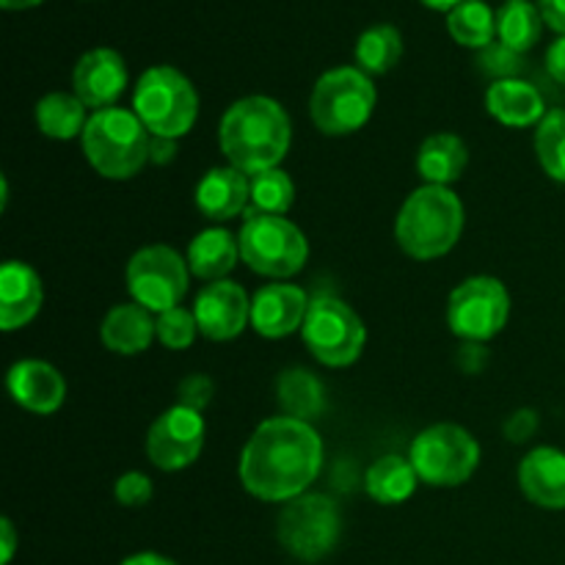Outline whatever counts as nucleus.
<instances>
[{"label":"nucleus","instance_id":"f257e3e1","mask_svg":"<svg viewBox=\"0 0 565 565\" xmlns=\"http://www.w3.org/2000/svg\"><path fill=\"white\" fill-rule=\"evenodd\" d=\"M323 469V439L312 423L270 417L248 436L237 463L243 489L263 502H290L307 494Z\"/></svg>","mask_w":565,"mask_h":565},{"label":"nucleus","instance_id":"f03ea898","mask_svg":"<svg viewBox=\"0 0 565 565\" xmlns=\"http://www.w3.org/2000/svg\"><path fill=\"white\" fill-rule=\"evenodd\" d=\"M292 127L287 110L274 97L252 94L226 108L218 125L221 152L230 166L254 177L279 169L290 152Z\"/></svg>","mask_w":565,"mask_h":565},{"label":"nucleus","instance_id":"7ed1b4c3","mask_svg":"<svg viewBox=\"0 0 565 565\" xmlns=\"http://www.w3.org/2000/svg\"><path fill=\"white\" fill-rule=\"evenodd\" d=\"M463 224V202L452 188L423 185L403 202L395 218V241L412 259L430 263L456 248Z\"/></svg>","mask_w":565,"mask_h":565},{"label":"nucleus","instance_id":"20e7f679","mask_svg":"<svg viewBox=\"0 0 565 565\" xmlns=\"http://www.w3.org/2000/svg\"><path fill=\"white\" fill-rule=\"evenodd\" d=\"M81 147L92 169L105 180H130L141 174L152 152V136L132 110L103 108L88 116Z\"/></svg>","mask_w":565,"mask_h":565},{"label":"nucleus","instance_id":"39448f33","mask_svg":"<svg viewBox=\"0 0 565 565\" xmlns=\"http://www.w3.org/2000/svg\"><path fill=\"white\" fill-rule=\"evenodd\" d=\"M132 114L141 119L149 136L177 141L196 125L199 94L174 66H149L132 92Z\"/></svg>","mask_w":565,"mask_h":565},{"label":"nucleus","instance_id":"423d86ee","mask_svg":"<svg viewBox=\"0 0 565 565\" xmlns=\"http://www.w3.org/2000/svg\"><path fill=\"white\" fill-rule=\"evenodd\" d=\"M379 92L359 66H337L318 77L309 97V116L323 136H351L373 116Z\"/></svg>","mask_w":565,"mask_h":565},{"label":"nucleus","instance_id":"0eeeda50","mask_svg":"<svg viewBox=\"0 0 565 565\" xmlns=\"http://www.w3.org/2000/svg\"><path fill=\"white\" fill-rule=\"evenodd\" d=\"M342 535V513L337 500L307 494L285 502L276 519V539L281 550L301 563H320L337 550Z\"/></svg>","mask_w":565,"mask_h":565},{"label":"nucleus","instance_id":"6e6552de","mask_svg":"<svg viewBox=\"0 0 565 565\" xmlns=\"http://www.w3.org/2000/svg\"><path fill=\"white\" fill-rule=\"evenodd\" d=\"M237 243L243 263L268 279H290L309 259V241L285 215H246Z\"/></svg>","mask_w":565,"mask_h":565},{"label":"nucleus","instance_id":"1a4fd4ad","mask_svg":"<svg viewBox=\"0 0 565 565\" xmlns=\"http://www.w3.org/2000/svg\"><path fill=\"white\" fill-rule=\"evenodd\" d=\"M408 461L417 469L419 480L434 489L463 486L480 467V445L467 428L439 423L425 428L412 441Z\"/></svg>","mask_w":565,"mask_h":565},{"label":"nucleus","instance_id":"9d476101","mask_svg":"<svg viewBox=\"0 0 565 565\" xmlns=\"http://www.w3.org/2000/svg\"><path fill=\"white\" fill-rule=\"evenodd\" d=\"M301 337L309 353L323 367H351L364 351L367 329L362 318L334 296H318L309 303L307 320L301 326Z\"/></svg>","mask_w":565,"mask_h":565},{"label":"nucleus","instance_id":"9b49d317","mask_svg":"<svg viewBox=\"0 0 565 565\" xmlns=\"http://www.w3.org/2000/svg\"><path fill=\"white\" fill-rule=\"evenodd\" d=\"M188 279H191L188 259L163 243L143 246L141 252L132 254L125 270L127 292L152 315L180 307L188 292Z\"/></svg>","mask_w":565,"mask_h":565},{"label":"nucleus","instance_id":"f8f14e48","mask_svg":"<svg viewBox=\"0 0 565 565\" xmlns=\"http://www.w3.org/2000/svg\"><path fill=\"white\" fill-rule=\"evenodd\" d=\"M511 318L508 287L494 276H469L447 298V323L463 342H489Z\"/></svg>","mask_w":565,"mask_h":565},{"label":"nucleus","instance_id":"ddd939ff","mask_svg":"<svg viewBox=\"0 0 565 565\" xmlns=\"http://www.w3.org/2000/svg\"><path fill=\"white\" fill-rule=\"evenodd\" d=\"M204 417L185 406H171L149 425L147 458L163 472L188 469L204 447Z\"/></svg>","mask_w":565,"mask_h":565},{"label":"nucleus","instance_id":"4468645a","mask_svg":"<svg viewBox=\"0 0 565 565\" xmlns=\"http://www.w3.org/2000/svg\"><path fill=\"white\" fill-rule=\"evenodd\" d=\"M193 315H196L199 334L213 342H230L252 323V301L237 281H210L199 290Z\"/></svg>","mask_w":565,"mask_h":565},{"label":"nucleus","instance_id":"2eb2a0df","mask_svg":"<svg viewBox=\"0 0 565 565\" xmlns=\"http://www.w3.org/2000/svg\"><path fill=\"white\" fill-rule=\"evenodd\" d=\"M127 81V64L116 50L110 47H94L81 55L72 72V86L75 94L83 99L86 108L103 110L114 108L116 99L125 94Z\"/></svg>","mask_w":565,"mask_h":565},{"label":"nucleus","instance_id":"dca6fc26","mask_svg":"<svg viewBox=\"0 0 565 565\" xmlns=\"http://www.w3.org/2000/svg\"><path fill=\"white\" fill-rule=\"evenodd\" d=\"M6 386H9V395L17 406L39 414V417H50L66 401L64 375L42 359H22V362L11 364Z\"/></svg>","mask_w":565,"mask_h":565},{"label":"nucleus","instance_id":"f3484780","mask_svg":"<svg viewBox=\"0 0 565 565\" xmlns=\"http://www.w3.org/2000/svg\"><path fill=\"white\" fill-rule=\"evenodd\" d=\"M309 296L298 285H265L252 298V326L265 340H281L307 320Z\"/></svg>","mask_w":565,"mask_h":565},{"label":"nucleus","instance_id":"a211bd4d","mask_svg":"<svg viewBox=\"0 0 565 565\" xmlns=\"http://www.w3.org/2000/svg\"><path fill=\"white\" fill-rule=\"evenodd\" d=\"M44 303V285L36 270L20 259H9L0 268V329H25Z\"/></svg>","mask_w":565,"mask_h":565},{"label":"nucleus","instance_id":"6ab92c4d","mask_svg":"<svg viewBox=\"0 0 565 565\" xmlns=\"http://www.w3.org/2000/svg\"><path fill=\"white\" fill-rule=\"evenodd\" d=\"M519 489L544 511H565V452L535 447L519 463Z\"/></svg>","mask_w":565,"mask_h":565},{"label":"nucleus","instance_id":"aec40b11","mask_svg":"<svg viewBox=\"0 0 565 565\" xmlns=\"http://www.w3.org/2000/svg\"><path fill=\"white\" fill-rule=\"evenodd\" d=\"M199 213L210 221H230L246 213L252 204V180L235 166L210 169L193 193Z\"/></svg>","mask_w":565,"mask_h":565},{"label":"nucleus","instance_id":"412c9836","mask_svg":"<svg viewBox=\"0 0 565 565\" xmlns=\"http://www.w3.org/2000/svg\"><path fill=\"white\" fill-rule=\"evenodd\" d=\"M158 337V318H152L149 309L141 303H116L99 326V340L108 351L119 353V356H136L143 353L152 340Z\"/></svg>","mask_w":565,"mask_h":565},{"label":"nucleus","instance_id":"4be33fe9","mask_svg":"<svg viewBox=\"0 0 565 565\" xmlns=\"http://www.w3.org/2000/svg\"><path fill=\"white\" fill-rule=\"evenodd\" d=\"M486 110L505 127H539L544 121L546 110L544 97L539 88L519 77L494 81L486 92Z\"/></svg>","mask_w":565,"mask_h":565},{"label":"nucleus","instance_id":"5701e85b","mask_svg":"<svg viewBox=\"0 0 565 565\" xmlns=\"http://www.w3.org/2000/svg\"><path fill=\"white\" fill-rule=\"evenodd\" d=\"M241 259V243L232 232L221 226L199 232L188 246V268L191 276L204 281H221L232 274V268Z\"/></svg>","mask_w":565,"mask_h":565},{"label":"nucleus","instance_id":"b1692460","mask_svg":"<svg viewBox=\"0 0 565 565\" xmlns=\"http://www.w3.org/2000/svg\"><path fill=\"white\" fill-rule=\"evenodd\" d=\"M467 143L456 132H436L423 141L417 152V171L428 185L450 188L467 171Z\"/></svg>","mask_w":565,"mask_h":565},{"label":"nucleus","instance_id":"393cba45","mask_svg":"<svg viewBox=\"0 0 565 565\" xmlns=\"http://www.w3.org/2000/svg\"><path fill=\"white\" fill-rule=\"evenodd\" d=\"M419 483L423 480H419L417 469L412 467L408 458L401 456L379 458L364 475V491L379 505H403L412 500Z\"/></svg>","mask_w":565,"mask_h":565},{"label":"nucleus","instance_id":"a878e982","mask_svg":"<svg viewBox=\"0 0 565 565\" xmlns=\"http://www.w3.org/2000/svg\"><path fill=\"white\" fill-rule=\"evenodd\" d=\"M276 401L285 417L303 419V423H312L315 417L326 412V390L318 381V375H312L303 367L285 370L276 381Z\"/></svg>","mask_w":565,"mask_h":565},{"label":"nucleus","instance_id":"bb28decb","mask_svg":"<svg viewBox=\"0 0 565 565\" xmlns=\"http://www.w3.org/2000/svg\"><path fill=\"white\" fill-rule=\"evenodd\" d=\"M86 125V105L77 94L53 92L44 94L36 103V127L42 130V136L55 138V141H70V138L83 136Z\"/></svg>","mask_w":565,"mask_h":565},{"label":"nucleus","instance_id":"cd10ccee","mask_svg":"<svg viewBox=\"0 0 565 565\" xmlns=\"http://www.w3.org/2000/svg\"><path fill=\"white\" fill-rule=\"evenodd\" d=\"M544 17L530 0H508L497 11V39L516 53H527L541 42Z\"/></svg>","mask_w":565,"mask_h":565},{"label":"nucleus","instance_id":"c85d7f7f","mask_svg":"<svg viewBox=\"0 0 565 565\" xmlns=\"http://www.w3.org/2000/svg\"><path fill=\"white\" fill-rule=\"evenodd\" d=\"M447 31L461 47L486 50L494 44L497 14L483 0H467L447 14Z\"/></svg>","mask_w":565,"mask_h":565},{"label":"nucleus","instance_id":"c756f323","mask_svg":"<svg viewBox=\"0 0 565 565\" xmlns=\"http://www.w3.org/2000/svg\"><path fill=\"white\" fill-rule=\"evenodd\" d=\"M403 58V36L395 25H373L359 36L356 64L367 75H386Z\"/></svg>","mask_w":565,"mask_h":565},{"label":"nucleus","instance_id":"7c9ffc66","mask_svg":"<svg viewBox=\"0 0 565 565\" xmlns=\"http://www.w3.org/2000/svg\"><path fill=\"white\" fill-rule=\"evenodd\" d=\"M292 202H296V185H292L290 174L281 169H270L252 177V204L243 215H287Z\"/></svg>","mask_w":565,"mask_h":565},{"label":"nucleus","instance_id":"2f4dec72","mask_svg":"<svg viewBox=\"0 0 565 565\" xmlns=\"http://www.w3.org/2000/svg\"><path fill=\"white\" fill-rule=\"evenodd\" d=\"M535 154L546 177L565 185V108L550 110L535 127Z\"/></svg>","mask_w":565,"mask_h":565},{"label":"nucleus","instance_id":"473e14b6","mask_svg":"<svg viewBox=\"0 0 565 565\" xmlns=\"http://www.w3.org/2000/svg\"><path fill=\"white\" fill-rule=\"evenodd\" d=\"M196 331L199 323L193 309L174 307L169 312L158 315V340L169 351H185V348H191L193 340H196Z\"/></svg>","mask_w":565,"mask_h":565},{"label":"nucleus","instance_id":"72a5a7b5","mask_svg":"<svg viewBox=\"0 0 565 565\" xmlns=\"http://www.w3.org/2000/svg\"><path fill=\"white\" fill-rule=\"evenodd\" d=\"M478 64L486 75L497 77V81H508V77H516L522 72V53L505 47L502 42H494L486 50H480Z\"/></svg>","mask_w":565,"mask_h":565},{"label":"nucleus","instance_id":"f704fd0d","mask_svg":"<svg viewBox=\"0 0 565 565\" xmlns=\"http://www.w3.org/2000/svg\"><path fill=\"white\" fill-rule=\"evenodd\" d=\"M154 494L152 478L143 472H125L114 486V497L125 508H143Z\"/></svg>","mask_w":565,"mask_h":565},{"label":"nucleus","instance_id":"c9c22d12","mask_svg":"<svg viewBox=\"0 0 565 565\" xmlns=\"http://www.w3.org/2000/svg\"><path fill=\"white\" fill-rule=\"evenodd\" d=\"M213 401V381L202 373H193L188 379L180 381L177 386V403L193 412H204V406Z\"/></svg>","mask_w":565,"mask_h":565},{"label":"nucleus","instance_id":"e433bc0d","mask_svg":"<svg viewBox=\"0 0 565 565\" xmlns=\"http://www.w3.org/2000/svg\"><path fill=\"white\" fill-rule=\"evenodd\" d=\"M535 430H539V414L533 408H519L505 423V436L511 441H516V445H522L530 436H535Z\"/></svg>","mask_w":565,"mask_h":565},{"label":"nucleus","instance_id":"4c0bfd02","mask_svg":"<svg viewBox=\"0 0 565 565\" xmlns=\"http://www.w3.org/2000/svg\"><path fill=\"white\" fill-rule=\"evenodd\" d=\"M539 11L544 17V25L565 36V0H539Z\"/></svg>","mask_w":565,"mask_h":565},{"label":"nucleus","instance_id":"58836bf2","mask_svg":"<svg viewBox=\"0 0 565 565\" xmlns=\"http://www.w3.org/2000/svg\"><path fill=\"white\" fill-rule=\"evenodd\" d=\"M546 72L552 75V81L565 86V36L552 42V47L546 50Z\"/></svg>","mask_w":565,"mask_h":565},{"label":"nucleus","instance_id":"ea45409f","mask_svg":"<svg viewBox=\"0 0 565 565\" xmlns=\"http://www.w3.org/2000/svg\"><path fill=\"white\" fill-rule=\"evenodd\" d=\"M17 552V530L11 524V519L0 522V565H9L11 557Z\"/></svg>","mask_w":565,"mask_h":565},{"label":"nucleus","instance_id":"a19ab883","mask_svg":"<svg viewBox=\"0 0 565 565\" xmlns=\"http://www.w3.org/2000/svg\"><path fill=\"white\" fill-rule=\"evenodd\" d=\"M177 158V141L174 138H154L152 136V152H149V160L158 166L169 163V160Z\"/></svg>","mask_w":565,"mask_h":565},{"label":"nucleus","instance_id":"79ce46f5","mask_svg":"<svg viewBox=\"0 0 565 565\" xmlns=\"http://www.w3.org/2000/svg\"><path fill=\"white\" fill-rule=\"evenodd\" d=\"M119 565H177V563L169 561V557L158 555V552H138V555H130Z\"/></svg>","mask_w":565,"mask_h":565},{"label":"nucleus","instance_id":"37998d69","mask_svg":"<svg viewBox=\"0 0 565 565\" xmlns=\"http://www.w3.org/2000/svg\"><path fill=\"white\" fill-rule=\"evenodd\" d=\"M419 3H425L428 9H434V11H447V14H450L456 6L467 3V0H419Z\"/></svg>","mask_w":565,"mask_h":565},{"label":"nucleus","instance_id":"c03bdc74","mask_svg":"<svg viewBox=\"0 0 565 565\" xmlns=\"http://www.w3.org/2000/svg\"><path fill=\"white\" fill-rule=\"evenodd\" d=\"M44 3V0H0L6 11H22V9H33V6Z\"/></svg>","mask_w":565,"mask_h":565}]
</instances>
